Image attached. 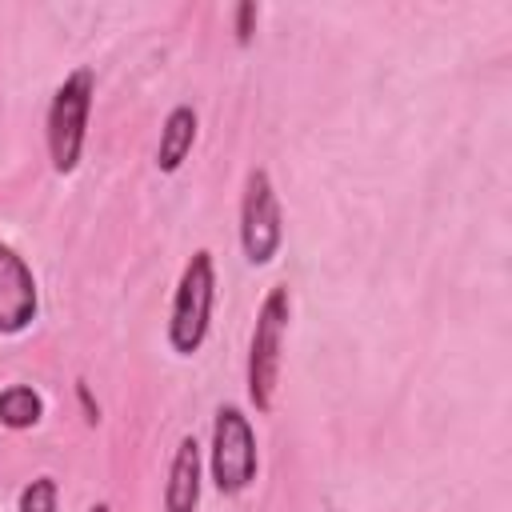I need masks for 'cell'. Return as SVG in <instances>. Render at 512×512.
<instances>
[{"label": "cell", "mask_w": 512, "mask_h": 512, "mask_svg": "<svg viewBox=\"0 0 512 512\" xmlns=\"http://www.w3.org/2000/svg\"><path fill=\"white\" fill-rule=\"evenodd\" d=\"M292 320V292L288 284H272L256 308L252 340H248V400L264 416L276 404V384H280V360H284V332Z\"/></svg>", "instance_id": "1"}, {"label": "cell", "mask_w": 512, "mask_h": 512, "mask_svg": "<svg viewBox=\"0 0 512 512\" xmlns=\"http://www.w3.org/2000/svg\"><path fill=\"white\" fill-rule=\"evenodd\" d=\"M92 96H96L92 68H72L52 92V104H48V116H44V140H48L52 168L60 176L76 172V164H80V152H84V140H88Z\"/></svg>", "instance_id": "2"}, {"label": "cell", "mask_w": 512, "mask_h": 512, "mask_svg": "<svg viewBox=\"0 0 512 512\" xmlns=\"http://www.w3.org/2000/svg\"><path fill=\"white\" fill-rule=\"evenodd\" d=\"M212 304H216V260L208 248H196L176 280L172 312H168V344L176 356L200 352L212 328Z\"/></svg>", "instance_id": "3"}, {"label": "cell", "mask_w": 512, "mask_h": 512, "mask_svg": "<svg viewBox=\"0 0 512 512\" xmlns=\"http://www.w3.org/2000/svg\"><path fill=\"white\" fill-rule=\"evenodd\" d=\"M208 468H212V484H216L220 496H240L256 480L260 456H256V432H252L244 408H236V404L216 408Z\"/></svg>", "instance_id": "4"}, {"label": "cell", "mask_w": 512, "mask_h": 512, "mask_svg": "<svg viewBox=\"0 0 512 512\" xmlns=\"http://www.w3.org/2000/svg\"><path fill=\"white\" fill-rule=\"evenodd\" d=\"M284 244V216L280 200L272 188L268 168H248L244 176V196H240V248L252 268H264L276 260Z\"/></svg>", "instance_id": "5"}, {"label": "cell", "mask_w": 512, "mask_h": 512, "mask_svg": "<svg viewBox=\"0 0 512 512\" xmlns=\"http://www.w3.org/2000/svg\"><path fill=\"white\" fill-rule=\"evenodd\" d=\"M40 312V288L32 268L12 244H0V336L24 332Z\"/></svg>", "instance_id": "6"}, {"label": "cell", "mask_w": 512, "mask_h": 512, "mask_svg": "<svg viewBox=\"0 0 512 512\" xmlns=\"http://www.w3.org/2000/svg\"><path fill=\"white\" fill-rule=\"evenodd\" d=\"M200 444L196 436H180L168 484H164V512H196L200 508Z\"/></svg>", "instance_id": "7"}, {"label": "cell", "mask_w": 512, "mask_h": 512, "mask_svg": "<svg viewBox=\"0 0 512 512\" xmlns=\"http://www.w3.org/2000/svg\"><path fill=\"white\" fill-rule=\"evenodd\" d=\"M196 132H200V116L192 104H176L168 116H164V128H160V144H156V168L164 176L180 172V164L188 160L192 144H196Z\"/></svg>", "instance_id": "8"}, {"label": "cell", "mask_w": 512, "mask_h": 512, "mask_svg": "<svg viewBox=\"0 0 512 512\" xmlns=\"http://www.w3.org/2000/svg\"><path fill=\"white\" fill-rule=\"evenodd\" d=\"M40 416H44V396L32 384H12L0 392V424L4 428H12V432L36 428Z\"/></svg>", "instance_id": "9"}, {"label": "cell", "mask_w": 512, "mask_h": 512, "mask_svg": "<svg viewBox=\"0 0 512 512\" xmlns=\"http://www.w3.org/2000/svg\"><path fill=\"white\" fill-rule=\"evenodd\" d=\"M56 504H60V488H56L52 476L28 480V484L20 488V496H16V508H20V512H56Z\"/></svg>", "instance_id": "10"}, {"label": "cell", "mask_w": 512, "mask_h": 512, "mask_svg": "<svg viewBox=\"0 0 512 512\" xmlns=\"http://www.w3.org/2000/svg\"><path fill=\"white\" fill-rule=\"evenodd\" d=\"M256 16H260V8L252 4V0H240L236 4V44H252V32H256Z\"/></svg>", "instance_id": "11"}, {"label": "cell", "mask_w": 512, "mask_h": 512, "mask_svg": "<svg viewBox=\"0 0 512 512\" xmlns=\"http://www.w3.org/2000/svg\"><path fill=\"white\" fill-rule=\"evenodd\" d=\"M76 396H80V404H84V420H88V424H96V420H100V404L92 400V392H88V384H84V380H76Z\"/></svg>", "instance_id": "12"}, {"label": "cell", "mask_w": 512, "mask_h": 512, "mask_svg": "<svg viewBox=\"0 0 512 512\" xmlns=\"http://www.w3.org/2000/svg\"><path fill=\"white\" fill-rule=\"evenodd\" d=\"M88 512H112V508H108V504H104V500H100V504H92V508H88Z\"/></svg>", "instance_id": "13"}]
</instances>
